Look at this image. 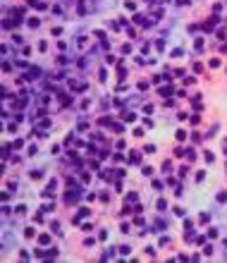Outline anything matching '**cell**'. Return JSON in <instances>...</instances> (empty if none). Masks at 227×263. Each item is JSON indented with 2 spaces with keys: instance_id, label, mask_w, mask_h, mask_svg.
Segmentation results:
<instances>
[{
  "instance_id": "cell-23",
  "label": "cell",
  "mask_w": 227,
  "mask_h": 263,
  "mask_svg": "<svg viewBox=\"0 0 227 263\" xmlns=\"http://www.w3.org/2000/svg\"><path fill=\"white\" fill-rule=\"evenodd\" d=\"M222 151H227V139H225V141H222Z\"/></svg>"
},
{
  "instance_id": "cell-6",
  "label": "cell",
  "mask_w": 227,
  "mask_h": 263,
  "mask_svg": "<svg viewBox=\"0 0 227 263\" xmlns=\"http://www.w3.org/2000/svg\"><path fill=\"white\" fill-rule=\"evenodd\" d=\"M38 242H41V246H48V244H50V235H41Z\"/></svg>"
},
{
  "instance_id": "cell-18",
  "label": "cell",
  "mask_w": 227,
  "mask_h": 263,
  "mask_svg": "<svg viewBox=\"0 0 227 263\" xmlns=\"http://www.w3.org/2000/svg\"><path fill=\"white\" fill-rule=\"evenodd\" d=\"M50 211H53V203H46V206L41 208V213H50Z\"/></svg>"
},
{
  "instance_id": "cell-11",
  "label": "cell",
  "mask_w": 227,
  "mask_h": 263,
  "mask_svg": "<svg viewBox=\"0 0 227 263\" xmlns=\"http://www.w3.org/2000/svg\"><path fill=\"white\" fill-rule=\"evenodd\" d=\"M177 141H186V132L184 129H177Z\"/></svg>"
},
{
  "instance_id": "cell-10",
  "label": "cell",
  "mask_w": 227,
  "mask_h": 263,
  "mask_svg": "<svg viewBox=\"0 0 227 263\" xmlns=\"http://www.w3.org/2000/svg\"><path fill=\"white\" fill-rule=\"evenodd\" d=\"M29 175H31V179H41V177H43V172H41V170H31Z\"/></svg>"
},
{
  "instance_id": "cell-16",
  "label": "cell",
  "mask_w": 227,
  "mask_h": 263,
  "mask_svg": "<svg viewBox=\"0 0 227 263\" xmlns=\"http://www.w3.org/2000/svg\"><path fill=\"white\" fill-rule=\"evenodd\" d=\"M194 72H196V74H201V72H203V65H201V62H196V65H194Z\"/></svg>"
},
{
  "instance_id": "cell-5",
  "label": "cell",
  "mask_w": 227,
  "mask_h": 263,
  "mask_svg": "<svg viewBox=\"0 0 227 263\" xmlns=\"http://www.w3.org/2000/svg\"><path fill=\"white\" fill-rule=\"evenodd\" d=\"M122 120H124V122H134V120H136V115L127 110V113H122Z\"/></svg>"
},
{
  "instance_id": "cell-20",
  "label": "cell",
  "mask_w": 227,
  "mask_h": 263,
  "mask_svg": "<svg viewBox=\"0 0 227 263\" xmlns=\"http://www.w3.org/2000/svg\"><path fill=\"white\" fill-rule=\"evenodd\" d=\"M186 172H189V168H186V165H182V168H179V177H186Z\"/></svg>"
},
{
  "instance_id": "cell-14",
  "label": "cell",
  "mask_w": 227,
  "mask_h": 263,
  "mask_svg": "<svg viewBox=\"0 0 227 263\" xmlns=\"http://www.w3.org/2000/svg\"><path fill=\"white\" fill-rule=\"evenodd\" d=\"M124 7H127V10H129V12H134V10H136V5L132 3V0H127V3H124Z\"/></svg>"
},
{
  "instance_id": "cell-3",
  "label": "cell",
  "mask_w": 227,
  "mask_h": 263,
  "mask_svg": "<svg viewBox=\"0 0 227 263\" xmlns=\"http://www.w3.org/2000/svg\"><path fill=\"white\" fill-rule=\"evenodd\" d=\"M127 160H129V165H139V163H141V153L132 151V155H129V158H127Z\"/></svg>"
},
{
  "instance_id": "cell-2",
  "label": "cell",
  "mask_w": 227,
  "mask_h": 263,
  "mask_svg": "<svg viewBox=\"0 0 227 263\" xmlns=\"http://www.w3.org/2000/svg\"><path fill=\"white\" fill-rule=\"evenodd\" d=\"M88 215H91V211H88V208H79V215L72 218V222H79L81 218H88Z\"/></svg>"
},
{
  "instance_id": "cell-8",
  "label": "cell",
  "mask_w": 227,
  "mask_h": 263,
  "mask_svg": "<svg viewBox=\"0 0 227 263\" xmlns=\"http://www.w3.org/2000/svg\"><path fill=\"white\" fill-rule=\"evenodd\" d=\"M160 96H165V98H167V96H172V86H163V89H160Z\"/></svg>"
},
{
  "instance_id": "cell-21",
  "label": "cell",
  "mask_w": 227,
  "mask_h": 263,
  "mask_svg": "<svg viewBox=\"0 0 227 263\" xmlns=\"http://www.w3.org/2000/svg\"><path fill=\"white\" fill-rule=\"evenodd\" d=\"M148 89V81H139V91H146Z\"/></svg>"
},
{
  "instance_id": "cell-1",
  "label": "cell",
  "mask_w": 227,
  "mask_h": 263,
  "mask_svg": "<svg viewBox=\"0 0 227 263\" xmlns=\"http://www.w3.org/2000/svg\"><path fill=\"white\" fill-rule=\"evenodd\" d=\"M38 74H41V70H38V67H31V70L26 72V79L34 81V79H38Z\"/></svg>"
},
{
  "instance_id": "cell-7",
  "label": "cell",
  "mask_w": 227,
  "mask_h": 263,
  "mask_svg": "<svg viewBox=\"0 0 227 263\" xmlns=\"http://www.w3.org/2000/svg\"><path fill=\"white\" fill-rule=\"evenodd\" d=\"M77 46H79V48H86V46H88V38H86V36H79Z\"/></svg>"
},
{
  "instance_id": "cell-9",
  "label": "cell",
  "mask_w": 227,
  "mask_h": 263,
  "mask_svg": "<svg viewBox=\"0 0 227 263\" xmlns=\"http://www.w3.org/2000/svg\"><path fill=\"white\" fill-rule=\"evenodd\" d=\"M141 172L146 175V177H151V175H153V168H151V165H144V168H141Z\"/></svg>"
},
{
  "instance_id": "cell-17",
  "label": "cell",
  "mask_w": 227,
  "mask_h": 263,
  "mask_svg": "<svg viewBox=\"0 0 227 263\" xmlns=\"http://www.w3.org/2000/svg\"><path fill=\"white\" fill-rule=\"evenodd\" d=\"M203 246H206V249H203V254H206V256H210V254H213V246H210V244H203Z\"/></svg>"
},
{
  "instance_id": "cell-4",
  "label": "cell",
  "mask_w": 227,
  "mask_h": 263,
  "mask_svg": "<svg viewBox=\"0 0 227 263\" xmlns=\"http://www.w3.org/2000/svg\"><path fill=\"white\" fill-rule=\"evenodd\" d=\"M194 48H196V53H203V48H206L203 38H196V41H194Z\"/></svg>"
},
{
  "instance_id": "cell-15",
  "label": "cell",
  "mask_w": 227,
  "mask_h": 263,
  "mask_svg": "<svg viewBox=\"0 0 227 263\" xmlns=\"http://www.w3.org/2000/svg\"><path fill=\"white\" fill-rule=\"evenodd\" d=\"M165 208H167V201L160 199V201H158V211H165Z\"/></svg>"
},
{
  "instance_id": "cell-22",
  "label": "cell",
  "mask_w": 227,
  "mask_h": 263,
  "mask_svg": "<svg viewBox=\"0 0 227 263\" xmlns=\"http://www.w3.org/2000/svg\"><path fill=\"white\" fill-rule=\"evenodd\" d=\"M129 251H132L129 246H120V254H122V256H127V254H129Z\"/></svg>"
},
{
  "instance_id": "cell-13",
  "label": "cell",
  "mask_w": 227,
  "mask_h": 263,
  "mask_svg": "<svg viewBox=\"0 0 227 263\" xmlns=\"http://www.w3.org/2000/svg\"><path fill=\"white\" fill-rule=\"evenodd\" d=\"M34 232H36L34 227H29V230H24V237H26V239H31V237H34Z\"/></svg>"
},
{
  "instance_id": "cell-12",
  "label": "cell",
  "mask_w": 227,
  "mask_h": 263,
  "mask_svg": "<svg viewBox=\"0 0 227 263\" xmlns=\"http://www.w3.org/2000/svg\"><path fill=\"white\" fill-rule=\"evenodd\" d=\"M29 26H31V29H36L38 24H41V22H38V17H31V19H29V22H26Z\"/></svg>"
},
{
  "instance_id": "cell-19",
  "label": "cell",
  "mask_w": 227,
  "mask_h": 263,
  "mask_svg": "<svg viewBox=\"0 0 227 263\" xmlns=\"http://www.w3.org/2000/svg\"><path fill=\"white\" fill-rule=\"evenodd\" d=\"M199 220H201V222H208V220H210V215H208V213H201V215H199Z\"/></svg>"
}]
</instances>
